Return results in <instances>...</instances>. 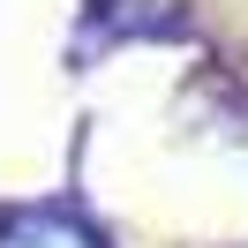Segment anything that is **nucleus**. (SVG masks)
<instances>
[{"label": "nucleus", "instance_id": "f257e3e1", "mask_svg": "<svg viewBox=\"0 0 248 248\" xmlns=\"http://www.w3.org/2000/svg\"><path fill=\"white\" fill-rule=\"evenodd\" d=\"M0 248H98V233L83 226L76 211H53V203H38V211L0 218Z\"/></svg>", "mask_w": 248, "mask_h": 248}]
</instances>
